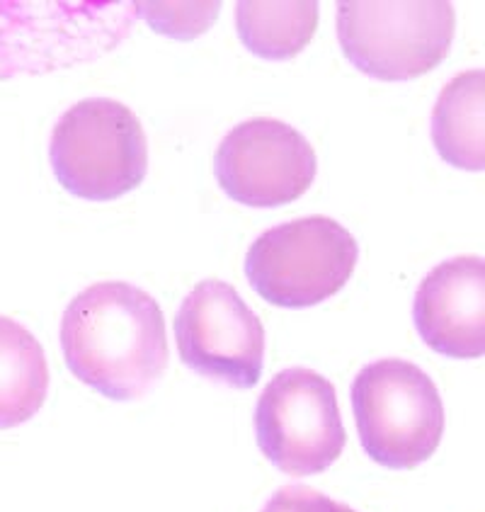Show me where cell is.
<instances>
[{
	"instance_id": "277c9868",
	"label": "cell",
	"mask_w": 485,
	"mask_h": 512,
	"mask_svg": "<svg viewBox=\"0 0 485 512\" xmlns=\"http://www.w3.org/2000/svg\"><path fill=\"white\" fill-rule=\"evenodd\" d=\"M456 30L452 3L386 0L338 5V39L350 64L379 81H413L447 59Z\"/></svg>"
},
{
	"instance_id": "4fadbf2b",
	"label": "cell",
	"mask_w": 485,
	"mask_h": 512,
	"mask_svg": "<svg viewBox=\"0 0 485 512\" xmlns=\"http://www.w3.org/2000/svg\"><path fill=\"white\" fill-rule=\"evenodd\" d=\"M151 30L173 39H194L219 17L221 3H139Z\"/></svg>"
},
{
	"instance_id": "52a82bcc",
	"label": "cell",
	"mask_w": 485,
	"mask_h": 512,
	"mask_svg": "<svg viewBox=\"0 0 485 512\" xmlns=\"http://www.w3.org/2000/svg\"><path fill=\"white\" fill-rule=\"evenodd\" d=\"M180 360L202 377L233 389H253L265 362V328L241 294L221 280H204L175 316Z\"/></svg>"
},
{
	"instance_id": "9c48e42d",
	"label": "cell",
	"mask_w": 485,
	"mask_h": 512,
	"mask_svg": "<svg viewBox=\"0 0 485 512\" xmlns=\"http://www.w3.org/2000/svg\"><path fill=\"white\" fill-rule=\"evenodd\" d=\"M420 338L439 355L473 360L485 352V260L459 255L420 282L413 306Z\"/></svg>"
},
{
	"instance_id": "6da1fadb",
	"label": "cell",
	"mask_w": 485,
	"mask_h": 512,
	"mask_svg": "<svg viewBox=\"0 0 485 512\" xmlns=\"http://www.w3.org/2000/svg\"><path fill=\"white\" fill-rule=\"evenodd\" d=\"M61 347L71 374L112 401L144 396L168 367L158 301L127 282H97L66 306Z\"/></svg>"
},
{
	"instance_id": "ba28073f",
	"label": "cell",
	"mask_w": 485,
	"mask_h": 512,
	"mask_svg": "<svg viewBox=\"0 0 485 512\" xmlns=\"http://www.w3.org/2000/svg\"><path fill=\"white\" fill-rule=\"evenodd\" d=\"M316 151L299 129L270 117L238 124L214 156L221 190L245 207H282L316 180Z\"/></svg>"
},
{
	"instance_id": "7a4b0ae2",
	"label": "cell",
	"mask_w": 485,
	"mask_h": 512,
	"mask_svg": "<svg viewBox=\"0 0 485 512\" xmlns=\"http://www.w3.org/2000/svg\"><path fill=\"white\" fill-rule=\"evenodd\" d=\"M56 180L73 197L110 202L136 190L148 170L139 117L122 102L88 98L68 107L49 146Z\"/></svg>"
},
{
	"instance_id": "8992f818",
	"label": "cell",
	"mask_w": 485,
	"mask_h": 512,
	"mask_svg": "<svg viewBox=\"0 0 485 512\" xmlns=\"http://www.w3.org/2000/svg\"><path fill=\"white\" fill-rule=\"evenodd\" d=\"M255 432L262 454L289 476L321 474L347 440L335 386L306 367L284 369L265 386Z\"/></svg>"
},
{
	"instance_id": "7c38bea8",
	"label": "cell",
	"mask_w": 485,
	"mask_h": 512,
	"mask_svg": "<svg viewBox=\"0 0 485 512\" xmlns=\"http://www.w3.org/2000/svg\"><path fill=\"white\" fill-rule=\"evenodd\" d=\"M236 27L245 49L260 59H294L318 30V3L243 0L236 5Z\"/></svg>"
},
{
	"instance_id": "3957f363",
	"label": "cell",
	"mask_w": 485,
	"mask_h": 512,
	"mask_svg": "<svg viewBox=\"0 0 485 512\" xmlns=\"http://www.w3.org/2000/svg\"><path fill=\"white\" fill-rule=\"evenodd\" d=\"M352 408L364 452L388 469H415L442 442V398L413 362L367 364L352 384Z\"/></svg>"
},
{
	"instance_id": "8fae6325",
	"label": "cell",
	"mask_w": 485,
	"mask_h": 512,
	"mask_svg": "<svg viewBox=\"0 0 485 512\" xmlns=\"http://www.w3.org/2000/svg\"><path fill=\"white\" fill-rule=\"evenodd\" d=\"M49 364L25 326L0 316V430L27 423L47 401Z\"/></svg>"
},
{
	"instance_id": "5b68a950",
	"label": "cell",
	"mask_w": 485,
	"mask_h": 512,
	"mask_svg": "<svg viewBox=\"0 0 485 512\" xmlns=\"http://www.w3.org/2000/svg\"><path fill=\"white\" fill-rule=\"evenodd\" d=\"M359 258L350 231L330 216H306L265 231L245 255V277L272 306L306 309L338 294Z\"/></svg>"
},
{
	"instance_id": "5bb4252c",
	"label": "cell",
	"mask_w": 485,
	"mask_h": 512,
	"mask_svg": "<svg viewBox=\"0 0 485 512\" xmlns=\"http://www.w3.org/2000/svg\"><path fill=\"white\" fill-rule=\"evenodd\" d=\"M262 512H357L308 486H284L267 500Z\"/></svg>"
},
{
	"instance_id": "30bf717a",
	"label": "cell",
	"mask_w": 485,
	"mask_h": 512,
	"mask_svg": "<svg viewBox=\"0 0 485 512\" xmlns=\"http://www.w3.org/2000/svg\"><path fill=\"white\" fill-rule=\"evenodd\" d=\"M432 141L449 166L481 173L485 166V73L481 68L452 78L432 112Z\"/></svg>"
}]
</instances>
